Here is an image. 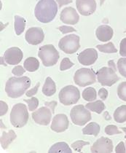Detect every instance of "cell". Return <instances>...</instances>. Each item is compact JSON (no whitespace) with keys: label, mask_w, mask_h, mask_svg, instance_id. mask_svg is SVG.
I'll return each mask as SVG.
<instances>
[{"label":"cell","mask_w":126,"mask_h":153,"mask_svg":"<svg viewBox=\"0 0 126 153\" xmlns=\"http://www.w3.org/2000/svg\"><path fill=\"white\" fill-rule=\"evenodd\" d=\"M76 6L82 16H89L96 10V0H76Z\"/></svg>","instance_id":"obj_14"},{"label":"cell","mask_w":126,"mask_h":153,"mask_svg":"<svg viewBox=\"0 0 126 153\" xmlns=\"http://www.w3.org/2000/svg\"><path fill=\"white\" fill-rule=\"evenodd\" d=\"M49 153H58V152H66L72 153V151L66 142H58L53 144L50 148Z\"/></svg>","instance_id":"obj_22"},{"label":"cell","mask_w":126,"mask_h":153,"mask_svg":"<svg viewBox=\"0 0 126 153\" xmlns=\"http://www.w3.org/2000/svg\"><path fill=\"white\" fill-rule=\"evenodd\" d=\"M74 81L79 87H85L96 82V74L93 69L81 68L74 74Z\"/></svg>","instance_id":"obj_7"},{"label":"cell","mask_w":126,"mask_h":153,"mask_svg":"<svg viewBox=\"0 0 126 153\" xmlns=\"http://www.w3.org/2000/svg\"><path fill=\"white\" fill-rule=\"evenodd\" d=\"M29 120V111L24 104H16L10 112V123L15 128H20L26 125Z\"/></svg>","instance_id":"obj_3"},{"label":"cell","mask_w":126,"mask_h":153,"mask_svg":"<svg viewBox=\"0 0 126 153\" xmlns=\"http://www.w3.org/2000/svg\"><path fill=\"white\" fill-rule=\"evenodd\" d=\"M98 59V53L94 48H87L78 55V61L84 66H90Z\"/></svg>","instance_id":"obj_16"},{"label":"cell","mask_w":126,"mask_h":153,"mask_svg":"<svg viewBox=\"0 0 126 153\" xmlns=\"http://www.w3.org/2000/svg\"><path fill=\"white\" fill-rule=\"evenodd\" d=\"M114 119L118 123H123L126 121V105L117 108L114 112Z\"/></svg>","instance_id":"obj_25"},{"label":"cell","mask_w":126,"mask_h":153,"mask_svg":"<svg viewBox=\"0 0 126 153\" xmlns=\"http://www.w3.org/2000/svg\"><path fill=\"white\" fill-rule=\"evenodd\" d=\"M26 70L21 66H17L13 68L12 73L15 76H22L24 74Z\"/></svg>","instance_id":"obj_35"},{"label":"cell","mask_w":126,"mask_h":153,"mask_svg":"<svg viewBox=\"0 0 126 153\" xmlns=\"http://www.w3.org/2000/svg\"><path fill=\"white\" fill-rule=\"evenodd\" d=\"M53 114V113L50 108L47 106H42L33 112L31 116L36 123L41 126H47L50 123Z\"/></svg>","instance_id":"obj_10"},{"label":"cell","mask_w":126,"mask_h":153,"mask_svg":"<svg viewBox=\"0 0 126 153\" xmlns=\"http://www.w3.org/2000/svg\"><path fill=\"white\" fill-rule=\"evenodd\" d=\"M90 150L93 153H111L113 151V144L108 138L101 137L93 144Z\"/></svg>","instance_id":"obj_11"},{"label":"cell","mask_w":126,"mask_h":153,"mask_svg":"<svg viewBox=\"0 0 126 153\" xmlns=\"http://www.w3.org/2000/svg\"><path fill=\"white\" fill-rule=\"evenodd\" d=\"M70 117L73 123L79 126H84L92 119L90 111L82 104L74 106L71 109Z\"/></svg>","instance_id":"obj_6"},{"label":"cell","mask_w":126,"mask_h":153,"mask_svg":"<svg viewBox=\"0 0 126 153\" xmlns=\"http://www.w3.org/2000/svg\"><path fill=\"white\" fill-rule=\"evenodd\" d=\"M24 54L22 51L17 47H13L4 52V60L7 64L16 65L22 61Z\"/></svg>","instance_id":"obj_13"},{"label":"cell","mask_w":126,"mask_h":153,"mask_svg":"<svg viewBox=\"0 0 126 153\" xmlns=\"http://www.w3.org/2000/svg\"><path fill=\"white\" fill-rule=\"evenodd\" d=\"M105 133L107 134V135L112 136L114 135V134H121L122 132L120 131H119L118 128L116 126H114V125H109V126H107V127L105 128Z\"/></svg>","instance_id":"obj_33"},{"label":"cell","mask_w":126,"mask_h":153,"mask_svg":"<svg viewBox=\"0 0 126 153\" xmlns=\"http://www.w3.org/2000/svg\"><path fill=\"white\" fill-rule=\"evenodd\" d=\"M14 28L15 31L17 35H21L24 31L25 26H26V20L23 17L19 16H15Z\"/></svg>","instance_id":"obj_26"},{"label":"cell","mask_w":126,"mask_h":153,"mask_svg":"<svg viewBox=\"0 0 126 153\" xmlns=\"http://www.w3.org/2000/svg\"><path fill=\"white\" fill-rule=\"evenodd\" d=\"M96 48L101 52L105 53H114L117 52V50L114 47L113 43L111 42L105 45H98Z\"/></svg>","instance_id":"obj_28"},{"label":"cell","mask_w":126,"mask_h":153,"mask_svg":"<svg viewBox=\"0 0 126 153\" xmlns=\"http://www.w3.org/2000/svg\"><path fill=\"white\" fill-rule=\"evenodd\" d=\"M100 132V126L95 122L90 123L82 128V134L84 135H93L97 136Z\"/></svg>","instance_id":"obj_23"},{"label":"cell","mask_w":126,"mask_h":153,"mask_svg":"<svg viewBox=\"0 0 126 153\" xmlns=\"http://www.w3.org/2000/svg\"><path fill=\"white\" fill-rule=\"evenodd\" d=\"M73 66H74V64H73L72 61L69 60V58H64L61 62L60 70L65 71L66 69H70V68L72 67Z\"/></svg>","instance_id":"obj_34"},{"label":"cell","mask_w":126,"mask_h":153,"mask_svg":"<svg viewBox=\"0 0 126 153\" xmlns=\"http://www.w3.org/2000/svg\"><path fill=\"white\" fill-rule=\"evenodd\" d=\"M69 122L67 116L64 114H56L53 117L50 128L56 133H61L67 130Z\"/></svg>","instance_id":"obj_17"},{"label":"cell","mask_w":126,"mask_h":153,"mask_svg":"<svg viewBox=\"0 0 126 153\" xmlns=\"http://www.w3.org/2000/svg\"><path fill=\"white\" fill-rule=\"evenodd\" d=\"M90 143L87 142V141H84L82 140H78L75 141L74 143H73L72 144V147L73 148L74 150H75L76 152H81V150L85 145H89Z\"/></svg>","instance_id":"obj_32"},{"label":"cell","mask_w":126,"mask_h":153,"mask_svg":"<svg viewBox=\"0 0 126 153\" xmlns=\"http://www.w3.org/2000/svg\"><path fill=\"white\" fill-rule=\"evenodd\" d=\"M82 98L87 101H93L97 98L96 91L93 88H87L82 92Z\"/></svg>","instance_id":"obj_27"},{"label":"cell","mask_w":126,"mask_h":153,"mask_svg":"<svg viewBox=\"0 0 126 153\" xmlns=\"http://www.w3.org/2000/svg\"><path fill=\"white\" fill-rule=\"evenodd\" d=\"M38 56L44 66H53L57 64L59 59V53L53 45H45L40 47Z\"/></svg>","instance_id":"obj_4"},{"label":"cell","mask_w":126,"mask_h":153,"mask_svg":"<svg viewBox=\"0 0 126 153\" xmlns=\"http://www.w3.org/2000/svg\"><path fill=\"white\" fill-rule=\"evenodd\" d=\"M99 82L103 86L113 85L120 79L116 74V70L112 67H103L96 72Z\"/></svg>","instance_id":"obj_9"},{"label":"cell","mask_w":126,"mask_h":153,"mask_svg":"<svg viewBox=\"0 0 126 153\" xmlns=\"http://www.w3.org/2000/svg\"><path fill=\"white\" fill-rule=\"evenodd\" d=\"M42 94L46 96H52L56 92V83L50 76L46 78L42 88Z\"/></svg>","instance_id":"obj_20"},{"label":"cell","mask_w":126,"mask_h":153,"mask_svg":"<svg viewBox=\"0 0 126 153\" xmlns=\"http://www.w3.org/2000/svg\"><path fill=\"white\" fill-rule=\"evenodd\" d=\"M109 66H110V67H112V68H113V69H114V70H116V67H115V66H114V61H109Z\"/></svg>","instance_id":"obj_44"},{"label":"cell","mask_w":126,"mask_h":153,"mask_svg":"<svg viewBox=\"0 0 126 153\" xmlns=\"http://www.w3.org/2000/svg\"><path fill=\"white\" fill-rule=\"evenodd\" d=\"M59 101L65 106L77 104L80 99V93L77 87L67 85L61 90L59 94Z\"/></svg>","instance_id":"obj_5"},{"label":"cell","mask_w":126,"mask_h":153,"mask_svg":"<svg viewBox=\"0 0 126 153\" xmlns=\"http://www.w3.org/2000/svg\"><path fill=\"white\" fill-rule=\"evenodd\" d=\"M24 66L26 71H29V72H34L39 69V62L36 58L29 57L25 60Z\"/></svg>","instance_id":"obj_21"},{"label":"cell","mask_w":126,"mask_h":153,"mask_svg":"<svg viewBox=\"0 0 126 153\" xmlns=\"http://www.w3.org/2000/svg\"><path fill=\"white\" fill-rule=\"evenodd\" d=\"M85 107L88 110L96 112L97 114H101L105 109V104H104V102L102 101L98 100L96 101H94V102L88 103V104H86Z\"/></svg>","instance_id":"obj_24"},{"label":"cell","mask_w":126,"mask_h":153,"mask_svg":"<svg viewBox=\"0 0 126 153\" xmlns=\"http://www.w3.org/2000/svg\"><path fill=\"white\" fill-rule=\"evenodd\" d=\"M57 12L58 5L55 0H39L34 9L36 18L42 24L51 22Z\"/></svg>","instance_id":"obj_1"},{"label":"cell","mask_w":126,"mask_h":153,"mask_svg":"<svg viewBox=\"0 0 126 153\" xmlns=\"http://www.w3.org/2000/svg\"><path fill=\"white\" fill-rule=\"evenodd\" d=\"M46 106L47 107H50V109L51 108V110H52L53 113H54V109L55 107H56V105H57V102L56 101H51V102H45L44 103Z\"/></svg>","instance_id":"obj_43"},{"label":"cell","mask_w":126,"mask_h":153,"mask_svg":"<svg viewBox=\"0 0 126 153\" xmlns=\"http://www.w3.org/2000/svg\"><path fill=\"white\" fill-rule=\"evenodd\" d=\"M61 21L64 24L75 25L79 22V16L76 10L72 7L64 8L60 15Z\"/></svg>","instance_id":"obj_15"},{"label":"cell","mask_w":126,"mask_h":153,"mask_svg":"<svg viewBox=\"0 0 126 153\" xmlns=\"http://www.w3.org/2000/svg\"><path fill=\"white\" fill-rule=\"evenodd\" d=\"M17 136H16V134L13 131V130H10L9 131V132H4L2 133L1 136V147L4 149H7V147H9L10 144L13 142V140L16 139Z\"/></svg>","instance_id":"obj_19"},{"label":"cell","mask_w":126,"mask_h":153,"mask_svg":"<svg viewBox=\"0 0 126 153\" xmlns=\"http://www.w3.org/2000/svg\"><path fill=\"white\" fill-rule=\"evenodd\" d=\"M120 54L122 57H126V38L122 39L120 42Z\"/></svg>","instance_id":"obj_36"},{"label":"cell","mask_w":126,"mask_h":153,"mask_svg":"<svg viewBox=\"0 0 126 153\" xmlns=\"http://www.w3.org/2000/svg\"><path fill=\"white\" fill-rule=\"evenodd\" d=\"M104 1H105V0H100V4H101V5H102V4H104Z\"/></svg>","instance_id":"obj_46"},{"label":"cell","mask_w":126,"mask_h":153,"mask_svg":"<svg viewBox=\"0 0 126 153\" xmlns=\"http://www.w3.org/2000/svg\"><path fill=\"white\" fill-rule=\"evenodd\" d=\"M0 104H1V106H0V107H1L0 108V115L3 116L7 112L8 106L4 101H0Z\"/></svg>","instance_id":"obj_39"},{"label":"cell","mask_w":126,"mask_h":153,"mask_svg":"<svg viewBox=\"0 0 126 153\" xmlns=\"http://www.w3.org/2000/svg\"><path fill=\"white\" fill-rule=\"evenodd\" d=\"M31 85V79L28 76H13L7 81L5 92L8 97L17 99L26 93Z\"/></svg>","instance_id":"obj_2"},{"label":"cell","mask_w":126,"mask_h":153,"mask_svg":"<svg viewBox=\"0 0 126 153\" xmlns=\"http://www.w3.org/2000/svg\"><path fill=\"white\" fill-rule=\"evenodd\" d=\"M117 65L120 74L126 78V58H122L119 59Z\"/></svg>","instance_id":"obj_29"},{"label":"cell","mask_w":126,"mask_h":153,"mask_svg":"<svg viewBox=\"0 0 126 153\" xmlns=\"http://www.w3.org/2000/svg\"><path fill=\"white\" fill-rule=\"evenodd\" d=\"M59 29L60 30V31H61V32H62L64 34L77 31V30H76L75 29H74L73 27H71V26H60V27H59Z\"/></svg>","instance_id":"obj_38"},{"label":"cell","mask_w":126,"mask_h":153,"mask_svg":"<svg viewBox=\"0 0 126 153\" xmlns=\"http://www.w3.org/2000/svg\"><path fill=\"white\" fill-rule=\"evenodd\" d=\"M25 39L29 45H37L44 40V34L41 28L32 27L27 30L25 35Z\"/></svg>","instance_id":"obj_12"},{"label":"cell","mask_w":126,"mask_h":153,"mask_svg":"<svg viewBox=\"0 0 126 153\" xmlns=\"http://www.w3.org/2000/svg\"><path fill=\"white\" fill-rule=\"evenodd\" d=\"M115 152L117 153H125V144H124V142L121 141L120 143H119L117 144V146L115 148Z\"/></svg>","instance_id":"obj_41"},{"label":"cell","mask_w":126,"mask_h":153,"mask_svg":"<svg viewBox=\"0 0 126 153\" xmlns=\"http://www.w3.org/2000/svg\"><path fill=\"white\" fill-rule=\"evenodd\" d=\"M98 94H99V97H100L102 100H106V99H107V97H108L109 93H108V91H107V89L102 88H101L100 90H99Z\"/></svg>","instance_id":"obj_40"},{"label":"cell","mask_w":126,"mask_h":153,"mask_svg":"<svg viewBox=\"0 0 126 153\" xmlns=\"http://www.w3.org/2000/svg\"><path fill=\"white\" fill-rule=\"evenodd\" d=\"M125 33H126V31H125Z\"/></svg>","instance_id":"obj_47"},{"label":"cell","mask_w":126,"mask_h":153,"mask_svg":"<svg viewBox=\"0 0 126 153\" xmlns=\"http://www.w3.org/2000/svg\"><path fill=\"white\" fill-rule=\"evenodd\" d=\"M121 129L125 133V139H126V128H121Z\"/></svg>","instance_id":"obj_45"},{"label":"cell","mask_w":126,"mask_h":153,"mask_svg":"<svg viewBox=\"0 0 126 153\" xmlns=\"http://www.w3.org/2000/svg\"><path fill=\"white\" fill-rule=\"evenodd\" d=\"M56 1L59 4V7L61 8V7L64 5H66V4H70V3L72 2V0H56Z\"/></svg>","instance_id":"obj_42"},{"label":"cell","mask_w":126,"mask_h":153,"mask_svg":"<svg viewBox=\"0 0 126 153\" xmlns=\"http://www.w3.org/2000/svg\"><path fill=\"white\" fill-rule=\"evenodd\" d=\"M39 85H40V83L38 82L35 85V87H34L32 89L29 90V91H27L26 94V96H27V97H32L33 96H34V95L37 94V91H38V89H39Z\"/></svg>","instance_id":"obj_37"},{"label":"cell","mask_w":126,"mask_h":153,"mask_svg":"<svg viewBox=\"0 0 126 153\" xmlns=\"http://www.w3.org/2000/svg\"><path fill=\"white\" fill-rule=\"evenodd\" d=\"M24 101L28 104L29 110L31 112L35 110L39 106V100L35 97H32L31 99H24Z\"/></svg>","instance_id":"obj_31"},{"label":"cell","mask_w":126,"mask_h":153,"mask_svg":"<svg viewBox=\"0 0 126 153\" xmlns=\"http://www.w3.org/2000/svg\"><path fill=\"white\" fill-rule=\"evenodd\" d=\"M117 95L121 100L126 101V82L120 83L117 87Z\"/></svg>","instance_id":"obj_30"},{"label":"cell","mask_w":126,"mask_h":153,"mask_svg":"<svg viewBox=\"0 0 126 153\" xmlns=\"http://www.w3.org/2000/svg\"><path fill=\"white\" fill-rule=\"evenodd\" d=\"M80 38L76 34H69L61 38L59 42V47L66 54H72L77 52L80 48Z\"/></svg>","instance_id":"obj_8"},{"label":"cell","mask_w":126,"mask_h":153,"mask_svg":"<svg viewBox=\"0 0 126 153\" xmlns=\"http://www.w3.org/2000/svg\"><path fill=\"white\" fill-rule=\"evenodd\" d=\"M113 29L108 25L99 26L96 31V37L101 42L109 41L113 36Z\"/></svg>","instance_id":"obj_18"}]
</instances>
